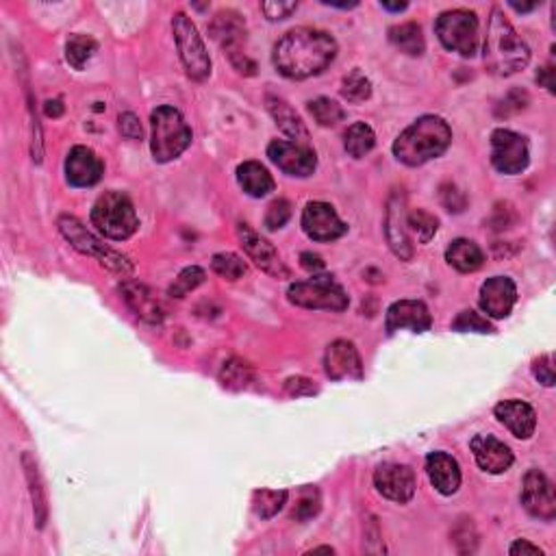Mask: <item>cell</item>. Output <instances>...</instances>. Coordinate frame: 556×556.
<instances>
[{"mask_svg":"<svg viewBox=\"0 0 556 556\" xmlns=\"http://www.w3.org/2000/svg\"><path fill=\"white\" fill-rule=\"evenodd\" d=\"M172 31L180 62H183L187 77L194 79V81L209 79V74H212V57H209L203 37L198 35L196 24L185 16V13L178 12L172 18Z\"/></svg>","mask_w":556,"mask_h":556,"instance_id":"cell-7","label":"cell"},{"mask_svg":"<svg viewBox=\"0 0 556 556\" xmlns=\"http://www.w3.org/2000/svg\"><path fill=\"white\" fill-rule=\"evenodd\" d=\"M452 544L457 545V550L461 554L476 552V545H478V535H476L472 519H463V522H461L457 528H454Z\"/></svg>","mask_w":556,"mask_h":556,"instance_id":"cell-41","label":"cell"},{"mask_svg":"<svg viewBox=\"0 0 556 556\" xmlns=\"http://www.w3.org/2000/svg\"><path fill=\"white\" fill-rule=\"evenodd\" d=\"M309 113L313 115V120L319 127H337L345 115L342 104L327 96L311 100V103H309Z\"/></svg>","mask_w":556,"mask_h":556,"instance_id":"cell-35","label":"cell"},{"mask_svg":"<svg viewBox=\"0 0 556 556\" xmlns=\"http://www.w3.org/2000/svg\"><path fill=\"white\" fill-rule=\"evenodd\" d=\"M285 392H287L292 398H300V395H313L318 394V387L313 385V380L295 377L285 380Z\"/></svg>","mask_w":556,"mask_h":556,"instance_id":"cell-50","label":"cell"},{"mask_svg":"<svg viewBox=\"0 0 556 556\" xmlns=\"http://www.w3.org/2000/svg\"><path fill=\"white\" fill-rule=\"evenodd\" d=\"M57 227L62 230L63 237L68 239L70 245L74 250H79L81 254L98 259L104 268H109L115 274H122V277L133 274V263L124 254H120L118 250H113L112 245L104 244L103 239H98L96 235L89 233L79 218H74V215H62Z\"/></svg>","mask_w":556,"mask_h":556,"instance_id":"cell-6","label":"cell"},{"mask_svg":"<svg viewBox=\"0 0 556 556\" xmlns=\"http://www.w3.org/2000/svg\"><path fill=\"white\" fill-rule=\"evenodd\" d=\"M300 265H303V268L307 270V272H311V274L322 272V270L327 268V263L322 261V257H319V254H315V253H303V254H300Z\"/></svg>","mask_w":556,"mask_h":556,"instance_id":"cell-51","label":"cell"},{"mask_svg":"<svg viewBox=\"0 0 556 556\" xmlns=\"http://www.w3.org/2000/svg\"><path fill=\"white\" fill-rule=\"evenodd\" d=\"M495 418L518 439H530L537 428V413L524 400H504L495 407Z\"/></svg>","mask_w":556,"mask_h":556,"instance_id":"cell-24","label":"cell"},{"mask_svg":"<svg viewBox=\"0 0 556 556\" xmlns=\"http://www.w3.org/2000/svg\"><path fill=\"white\" fill-rule=\"evenodd\" d=\"M209 33L228 57L242 53V44L245 42V22L233 9L215 13L212 24H209Z\"/></svg>","mask_w":556,"mask_h":556,"instance_id":"cell-23","label":"cell"},{"mask_svg":"<svg viewBox=\"0 0 556 556\" xmlns=\"http://www.w3.org/2000/svg\"><path fill=\"white\" fill-rule=\"evenodd\" d=\"M426 474L442 495L457 494L461 487V468L448 452H430L426 457Z\"/></svg>","mask_w":556,"mask_h":556,"instance_id":"cell-25","label":"cell"},{"mask_svg":"<svg viewBox=\"0 0 556 556\" xmlns=\"http://www.w3.org/2000/svg\"><path fill=\"white\" fill-rule=\"evenodd\" d=\"M452 144V129L439 115H422L411 127L404 129L394 142V154L400 163L409 168L437 159Z\"/></svg>","mask_w":556,"mask_h":556,"instance_id":"cell-3","label":"cell"},{"mask_svg":"<svg viewBox=\"0 0 556 556\" xmlns=\"http://www.w3.org/2000/svg\"><path fill=\"white\" fill-rule=\"evenodd\" d=\"M374 487L387 500L404 504L415 495V476L407 465L383 463L374 472Z\"/></svg>","mask_w":556,"mask_h":556,"instance_id":"cell-16","label":"cell"},{"mask_svg":"<svg viewBox=\"0 0 556 556\" xmlns=\"http://www.w3.org/2000/svg\"><path fill=\"white\" fill-rule=\"evenodd\" d=\"M530 98L526 92H519V89H515V92H510L507 98L502 100V103L498 104V109H495V113L498 115H513V113H519L524 112L526 107H528Z\"/></svg>","mask_w":556,"mask_h":556,"instance_id":"cell-44","label":"cell"},{"mask_svg":"<svg viewBox=\"0 0 556 556\" xmlns=\"http://www.w3.org/2000/svg\"><path fill=\"white\" fill-rule=\"evenodd\" d=\"M237 237L244 245L245 254L253 259L259 270H263L265 274H270V277L274 278H289V268L283 263L277 248H274L268 239H263L261 235L254 233V230L244 222L237 224Z\"/></svg>","mask_w":556,"mask_h":556,"instance_id":"cell-12","label":"cell"},{"mask_svg":"<svg viewBox=\"0 0 556 556\" xmlns=\"http://www.w3.org/2000/svg\"><path fill=\"white\" fill-rule=\"evenodd\" d=\"M289 218H292V204L285 198L274 200L268 207V213H265V228L268 230L283 228L285 224L289 222Z\"/></svg>","mask_w":556,"mask_h":556,"instance_id":"cell-42","label":"cell"},{"mask_svg":"<svg viewBox=\"0 0 556 556\" xmlns=\"http://www.w3.org/2000/svg\"><path fill=\"white\" fill-rule=\"evenodd\" d=\"M452 330L457 333H494V327L487 318L478 315L476 311H461L457 319L452 322Z\"/></svg>","mask_w":556,"mask_h":556,"instance_id":"cell-40","label":"cell"},{"mask_svg":"<svg viewBox=\"0 0 556 556\" xmlns=\"http://www.w3.org/2000/svg\"><path fill=\"white\" fill-rule=\"evenodd\" d=\"M22 468H24V476H27L29 494H31L35 526L42 530L48 522V495H46V489H44L42 474H39L37 459H35L31 452H22Z\"/></svg>","mask_w":556,"mask_h":556,"instance_id":"cell-26","label":"cell"},{"mask_svg":"<svg viewBox=\"0 0 556 556\" xmlns=\"http://www.w3.org/2000/svg\"><path fill=\"white\" fill-rule=\"evenodd\" d=\"M476 463L487 474H504L513 465V452L494 435H476L469 444Z\"/></svg>","mask_w":556,"mask_h":556,"instance_id":"cell-22","label":"cell"},{"mask_svg":"<svg viewBox=\"0 0 556 556\" xmlns=\"http://www.w3.org/2000/svg\"><path fill=\"white\" fill-rule=\"evenodd\" d=\"M430 324H433V318L422 300H398L387 309V318H385V328L389 335L402 328H411L413 333H426Z\"/></svg>","mask_w":556,"mask_h":556,"instance_id":"cell-21","label":"cell"},{"mask_svg":"<svg viewBox=\"0 0 556 556\" xmlns=\"http://www.w3.org/2000/svg\"><path fill=\"white\" fill-rule=\"evenodd\" d=\"M212 270L218 277L227 278V280H237L242 278L245 274V261L242 257H237V254L233 253H218L213 254L212 259Z\"/></svg>","mask_w":556,"mask_h":556,"instance_id":"cell-39","label":"cell"},{"mask_svg":"<svg viewBox=\"0 0 556 556\" xmlns=\"http://www.w3.org/2000/svg\"><path fill=\"white\" fill-rule=\"evenodd\" d=\"M289 494L285 489H257L253 494V510L257 518L270 519L287 504Z\"/></svg>","mask_w":556,"mask_h":556,"instance_id":"cell-33","label":"cell"},{"mask_svg":"<svg viewBox=\"0 0 556 556\" xmlns=\"http://www.w3.org/2000/svg\"><path fill=\"white\" fill-rule=\"evenodd\" d=\"M150 127H153L150 150H153L154 162H174L192 144V129L185 122L183 113L170 107V104L154 109L153 115H150Z\"/></svg>","mask_w":556,"mask_h":556,"instance_id":"cell-4","label":"cell"},{"mask_svg":"<svg viewBox=\"0 0 556 556\" xmlns=\"http://www.w3.org/2000/svg\"><path fill=\"white\" fill-rule=\"evenodd\" d=\"M442 203H444V207L448 209V212L461 213L465 209V204H468V200H465L463 192H461L457 185L445 183V185H442Z\"/></svg>","mask_w":556,"mask_h":556,"instance_id":"cell-46","label":"cell"},{"mask_svg":"<svg viewBox=\"0 0 556 556\" xmlns=\"http://www.w3.org/2000/svg\"><path fill=\"white\" fill-rule=\"evenodd\" d=\"M480 309L494 319L509 318L518 303V287L509 277L487 278L480 287Z\"/></svg>","mask_w":556,"mask_h":556,"instance_id":"cell-17","label":"cell"},{"mask_svg":"<svg viewBox=\"0 0 556 556\" xmlns=\"http://www.w3.org/2000/svg\"><path fill=\"white\" fill-rule=\"evenodd\" d=\"M118 127H120V133H122V137L127 139H142V124H139V118L131 112L122 113L118 120Z\"/></svg>","mask_w":556,"mask_h":556,"instance_id":"cell-49","label":"cell"},{"mask_svg":"<svg viewBox=\"0 0 556 556\" xmlns=\"http://www.w3.org/2000/svg\"><path fill=\"white\" fill-rule=\"evenodd\" d=\"M220 383L228 392H242L253 383V368L242 359H228L220 369Z\"/></svg>","mask_w":556,"mask_h":556,"instance_id":"cell-32","label":"cell"},{"mask_svg":"<svg viewBox=\"0 0 556 556\" xmlns=\"http://www.w3.org/2000/svg\"><path fill=\"white\" fill-rule=\"evenodd\" d=\"M533 374L545 387H552L554 385V365L550 354H541V357L533 363Z\"/></svg>","mask_w":556,"mask_h":556,"instance_id":"cell-48","label":"cell"},{"mask_svg":"<svg viewBox=\"0 0 556 556\" xmlns=\"http://www.w3.org/2000/svg\"><path fill=\"white\" fill-rule=\"evenodd\" d=\"M389 39L395 48L402 50L409 57H422L426 50V39L422 33V27L418 22H404L394 27L389 31Z\"/></svg>","mask_w":556,"mask_h":556,"instance_id":"cell-30","label":"cell"},{"mask_svg":"<svg viewBox=\"0 0 556 556\" xmlns=\"http://www.w3.org/2000/svg\"><path fill=\"white\" fill-rule=\"evenodd\" d=\"M303 230L313 242H335L348 233V227L328 203H309L303 212Z\"/></svg>","mask_w":556,"mask_h":556,"instance_id":"cell-14","label":"cell"},{"mask_svg":"<svg viewBox=\"0 0 556 556\" xmlns=\"http://www.w3.org/2000/svg\"><path fill=\"white\" fill-rule=\"evenodd\" d=\"M98 50L96 39H92L89 35H70L66 42V59L74 70H83L85 63L94 57V53Z\"/></svg>","mask_w":556,"mask_h":556,"instance_id":"cell-34","label":"cell"},{"mask_svg":"<svg viewBox=\"0 0 556 556\" xmlns=\"http://www.w3.org/2000/svg\"><path fill=\"white\" fill-rule=\"evenodd\" d=\"M363 541H365V552L369 554H380L385 552V545L383 541H380V530H378V524H377V518H372V515H368V522H365V528H363Z\"/></svg>","mask_w":556,"mask_h":556,"instance_id":"cell-45","label":"cell"},{"mask_svg":"<svg viewBox=\"0 0 556 556\" xmlns=\"http://www.w3.org/2000/svg\"><path fill=\"white\" fill-rule=\"evenodd\" d=\"M66 178L72 187H92L104 174V163L87 146H74L66 157Z\"/></svg>","mask_w":556,"mask_h":556,"instance_id":"cell-20","label":"cell"},{"mask_svg":"<svg viewBox=\"0 0 556 556\" xmlns=\"http://www.w3.org/2000/svg\"><path fill=\"white\" fill-rule=\"evenodd\" d=\"M437 224H439L437 218L430 215L428 212H422V209H418V212L407 215L409 235L413 233L419 244H428L430 239L435 237V233H437Z\"/></svg>","mask_w":556,"mask_h":556,"instance_id":"cell-38","label":"cell"},{"mask_svg":"<svg viewBox=\"0 0 556 556\" xmlns=\"http://www.w3.org/2000/svg\"><path fill=\"white\" fill-rule=\"evenodd\" d=\"M311 552H327V554H335L333 548H328V545H322V548H313Z\"/></svg>","mask_w":556,"mask_h":556,"instance_id":"cell-58","label":"cell"},{"mask_svg":"<svg viewBox=\"0 0 556 556\" xmlns=\"http://www.w3.org/2000/svg\"><path fill=\"white\" fill-rule=\"evenodd\" d=\"M44 112H46L48 118H59V115L63 113L62 100H48L46 107H44Z\"/></svg>","mask_w":556,"mask_h":556,"instance_id":"cell-54","label":"cell"},{"mask_svg":"<svg viewBox=\"0 0 556 556\" xmlns=\"http://www.w3.org/2000/svg\"><path fill=\"white\" fill-rule=\"evenodd\" d=\"M237 183L248 196L263 198L274 192V178L263 163L245 162L237 168Z\"/></svg>","mask_w":556,"mask_h":556,"instance_id":"cell-28","label":"cell"},{"mask_svg":"<svg viewBox=\"0 0 556 556\" xmlns=\"http://www.w3.org/2000/svg\"><path fill=\"white\" fill-rule=\"evenodd\" d=\"M319 513V491L309 487L303 491V498L298 500L294 509V518L300 519V522H307V519L315 518Z\"/></svg>","mask_w":556,"mask_h":556,"instance_id":"cell-43","label":"cell"},{"mask_svg":"<svg viewBox=\"0 0 556 556\" xmlns=\"http://www.w3.org/2000/svg\"><path fill=\"white\" fill-rule=\"evenodd\" d=\"M342 96L348 100V103H365L369 96H372V83L365 74H361L359 70H353L350 74H345L344 83H342Z\"/></svg>","mask_w":556,"mask_h":556,"instance_id":"cell-37","label":"cell"},{"mask_svg":"<svg viewBox=\"0 0 556 556\" xmlns=\"http://www.w3.org/2000/svg\"><path fill=\"white\" fill-rule=\"evenodd\" d=\"M435 31L444 48L459 53L461 57H474L478 50V18L468 9L444 12L437 18Z\"/></svg>","mask_w":556,"mask_h":556,"instance_id":"cell-9","label":"cell"},{"mask_svg":"<svg viewBox=\"0 0 556 556\" xmlns=\"http://www.w3.org/2000/svg\"><path fill=\"white\" fill-rule=\"evenodd\" d=\"M298 9V3H283V0H268L261 3V12L268 20H285Z\"/></svg>","mask_w":556,"mask_h":556,"instance_id":"cell-47","label":"cell"},{"mask_svg":"<svg viewBox=\"0 0 556 556\" xmlns=\"http://www.w3.org/2000/svg\"><path fill=\"white\" fill-rule=\"evenodd\" d=\"M510 556H519V554H530V556H544V550L539 548V545H533V544H528V541H524V539H519V541H515L513 545H510Z\"/></svg>","mask_w":556,"mask_h":556,"instance_id":"cell-52","label":"cell"},{"mask_svg":"<svg viewBox=\"0 0 556 556\" xmlns=\"http://www.w3.org/2000/svg\"><path fill=\"white\" fill-rule=\"evenodd\" d=\"M445 261L452 265L457 272L472 274L476 270L483 268L485 254L480 245L472 239H454L445 250Z\"/></svg>","mask_w":556,"mask_h":556,"instance_id":"cell-29","label":"cell"},{"mask_svg":"<svg viewBox=\"0 0 556 556\" xmlns=\"http://www.w3.org/2000/svg\"><path fill=\"white\" fill-rule=\"evenodd\" d=\"M528 142L522 135L509 131V129H495L491 133V163L498 172L515 177V174H522L528 168Z\"/></svg>","mask_w":556,"mask_h":556,"instance_id":"cell-10","label":"cell"},{"mask_svg":"<svg viewBox=\"0 0 556 556\" xmlns=\"http://www.w3.org/2000/svg\"><path fill=\"white\" fill-rule=\"evenodd\" d=\"M324 372L328 378L344 380V378H363V361H361L359 350L354 348L353 342L337 339L324 353Z\"/></svg>","mask_w":556,"mask_h":556,"instance_id":"cell-18","label":"cell"},{"mask_svg":"<svg viewBox=\"0 0 556 556\" xmlns=\"http://www.w3.org/2000/svg\"><path fill=\"white\" fill-rule=\"evenodd\" d=\"M485 66L494 77H513L530 62V48L500 7L491 9L485 35Z\"/></svg>","mask_w":556,"mask_h":556,"instance_id":"cell-2","label":"cell"},{"mask_svg":"<svg viewBox=\"0 0 556 556\" xmlns=\"http://www.w3.org/2000/svg\"><path fill=\"white\" fill-rule=\"evenodd\" d=\"M324 4H330V7H337V9H353V7H357V3H333V0H324Z\"/></svg>","mask_w":556,"mask_h":556,"instance_id":"cell-57","label":"cell"},{"mask_svg":"<svg viewBox=\"0 0 556 556\" xmlns=\"http://www.w3.org/2000/svg\"><path fill=\"white\" fill-rule=\"evenodd\" d=\"M268 157L277 168L283 170L289 177H311L318 168V157L307 144L287 142V139H274L268 146Z\"/></svg>","mask_w":556,"mask_h":556,"instance_id":"cell-11","label":"cell"},{"mask_svg":"<svg viewBox=\"0 0 556 556\" xmlns=\"http://www.w3.org/2000/svg\"><path fill=\"white\" fill-rule=\"evenodd\" d=\"M92 224L100 235L113 242L133 237L139 227L131 198L122 192H104L92 207Z\"/></svg>","mask_w":556,"mask_h":556,"instance_id":"cell-5","label":"cell"},{"mask_svg":"<svg viewBox=\"0 0 556 556\" xmlns=\"http://www.w3.org/2000/svg\"><path fill=\"white\" fill-rule=\"evenodd\" d=\"M345 153L354 159H363L377 146V135H374L372 127L365 122H354L353 127L345 131Z\"/></svg>","mask_w":556,"mask_h":556,"instance_id":"cell-31","label":"cell"},{"mask_svg":"<svg viewBox=\"0 0 556 556\" xmlns=\"http://www.w3.org/2000/svg\"><path fill=\"white\" fill-rule=\"evenodd\" d=\"M537 83L541 85V87H545L548 89L550 94H554L556 92V87H554V68L552 66H545V68H541L539 72H537Z\"/></svg>","mask_w":556,"mask_h":556,"instance_id":"cell-53","label":"cell"},{"mask_svg":"<svg viewBox=\"0 0 556 556\" xmlns=\"http://www.w3.org/2000/svg\"><path fill=\"white\" fill-rule=\"evenodd\" d=\"M409 4L407 3H383V9H387V12H404Z\"/></svg>","mask_w":556,"mask_h":556,"instance_id":"cell-56","label":"cell"},{"mask_svg":"<svg viewBox=\"0 0 556 556\" xmlns=\"http://www.w3.org/2000/svg\"><path fill=\"white\" fill-rule=\"evenodd\" d=\"M522 504L533 518L550 519L556 518V495L548 476L539 469H528L522 483Z\"/></svg>","mask_w":556,"mask_h":556,"instance_id":"cell-13","label":"cell"},{"mask_svg":"<svg viewBox=\"0 0 556 556\" xmlns=\"http://www.w3.org/2000/svg\"><path fill=\"white\" fill-rule=\"evenodd\" d=\"M337 57V42L327 31L300 27L285 33L274 46L272 62L278 74L304 81L322 74Z\"/></svg>","mask_w":556,"mask_h":556,"instance_id":"cell-1","label":"cell"},{"mask_svg":"<svg viewBox=\"0 0 556 556\" xmlns=\"http://www.w3.org/2000/svg\"><path fill=\"white\" fill-rule=\"evenodd\" d=\"M407 215V198H404L402 192H394L387 203V215H385V235H387L389 248L402 261L413 259V244H411L409 237Z\"/></svg>","mask_w":556,"mask_h":556,"instance_id":"cell-15","label":"cell"},{"mask_svg":"<svg viewBox=\"0 0 556 556\" xmlns=\"http://www.w3.org/2000/svg\"><path fill=\"white\" fill-rule=\"evenodd\" d=\"M287 300L303 309H324V311H345L350 304L348 294L342 285L330 277H313L311 280L292 283L287 289Z\"/></svg>","mask_w":556,"mask_h":556,"instance_id":"cell-8","label":"cell"},{"mask_svg":"<svg viewBox=\"0 0 556 556\" xmlns=\"http://www.w3.org/2000/svg\"><path fill=\"white\" fill-rule=\"evenodd\" d=\"M204 278H207V274H204L203 268H198V265H189V268L180 270L178 277L174 278L172 285H170L168 295L177 300L185 298V295L192 294L194 289L200 287V285L204 283Z\"/></svg>","mask_w":556,"mask_h":556,"instance_id":"cell-36","label":"cell"},{"mask_svg":"<svg viewBox=\"0 0 556 556\" xmlns=\"http://www.w3.org/2000/svg\"><path fill=\"white\" fill-rule=\"evenodd\" d=\"M510 7L515 9V12H519V13H528V12H533V9H537L539 4L537 3H530V4H519V3H510Z\"/></svg>","mask_w":556,"mask_h":556,"instance_id":"cell-55","label":"cell"},{"mask_svg":"<svg viewBox=\"0 0 556 556\" xmlns=\"http://www.w3.org/2000/svg\"><path fill=\"white\" fill-rule=\"evenodd\" d=\"M120 294H122L124 303L131 311L137 315L142 322L146 324H162L165 318V307L157 294L146 285L137 283V280H124L120 285Z\"/></svg>","mask_w":556,"mask_h":556,"instance_id":"cell-19","label":"cell"},{"mask_svg":"<svg viewBox=\"0 0 556 556\" xmlns=\"http://www.w3.org/2000/svg\"><path fill=\"white\" fill-rule=\"evenodd\" d=\"M265 104H268V112L274 118V122H277V127L280 129V131L287 135V137L295 139L298 144L300 142L307 144V139H309L307 127H304L303 118H300V115L289 107V103H285L283 98L268 94Z\"/></svg>","mask_w":556,"mask_h":556,"instance_id":"cell-27","label":"cell"}]
</instances>
